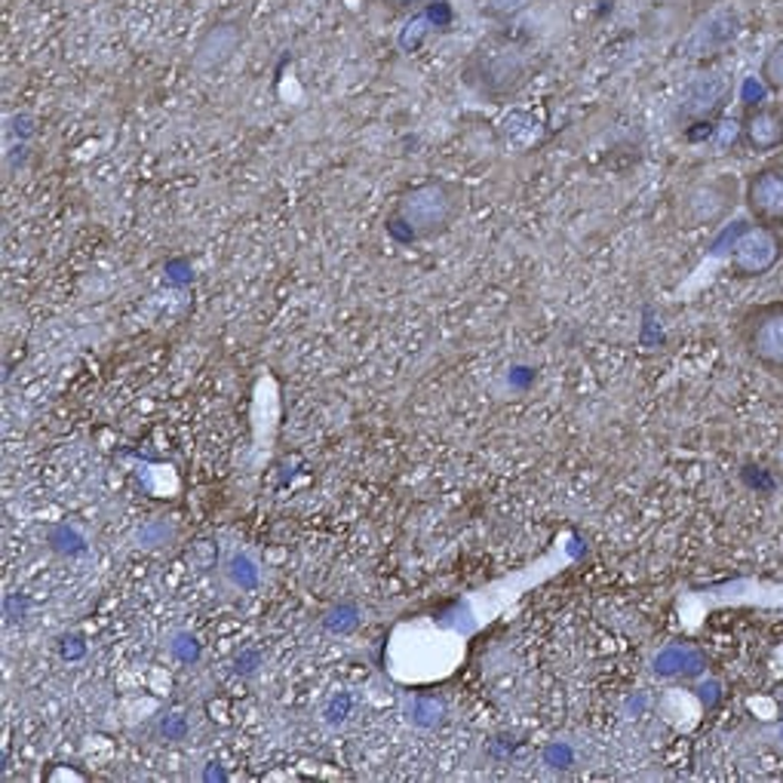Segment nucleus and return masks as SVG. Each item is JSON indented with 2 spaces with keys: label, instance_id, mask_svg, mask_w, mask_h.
Returning <instances> with one entry per match:
<instances>
[{
  "label": "nucleus",
  "instance_id": "nucleus-15",
  "mask_svg": "<svg viewBox=\"0 0 783 783\" xmlns=\"http://www.w3.org/2000/svg\"><path fill=\"white\" fill-rule=\"evenodd\" d=\"M777 738H781V743H783V725H781V731H777Z\"/></svg>",
  "mask_w": 783,
  "mask_h": 783
},
{
  "label": "nucleus",
  "instance_id": "nucleus-11",
  "mask_svg": "<svg viewBox=\"0 0 783 783\" xmlns=\"http://www.w3.org/2000/svg\"><path fill=\"white\" fill-rule=\"evenodd\" d=\"M430 31H434V28H430L427 13H421V10L413 13L409 19H406V25L399 28V38H397L399 50H403V53H415V50H421L427 38H430Z\"/></svg>",
  "mask_w": 783,
  "mask_h": 783
},
{
  "label": "nucleus",
  "instance_id": "nucleus-9",
  "mask_svg": "<svg viewBox=\"0 0 783 783\" xmlns=\"http://www.w3.org/2000/svg\"><path fill=\"white\" fill-rule=\"evenodd\" d=\"M729 96V74H719V71L698 74V77L686 86L682 98H679V117H682V121H703V117H710V114L722 108Z\"/></svg>",
  "mask_w": 783,
  "mask_h": 783
},
{
  "label": "nucleus",
  "instance_id": "nucleus-10",
  "mask_svg": "<svg viewBox=\"0 0 783 783\" xmlns=\"http://www.w3.org/2000/svg\"><path fill=\"white\" fill-rule=\"evenodd\" d=\"M655 670L664 676H691L703 670V655L698 648H667L660 651V658L655 660Z\"/></svg>",
  "mask_w": 783,
  "mask_h": 783
},
{
  "label": "nucleus",
  "instance_id": "nucleus-5",
  "mask_svg": "<svg viewBox=\"0 0 783 783\" xmlns=\"http://www.w3.org/2000/svg\"><path fill=\"white\" fill-rule=\"evenodd\" d=\"M738 203V181L731 176H716V179L691 185L682 200H679V221L682 228H703L716 225L729 216Z\"/></svg>",
  "mask_w": 783,
  "mask_h": 783
},
{
  "label": "nucleus",
  "instance_id": "nucleus-14",
  "mask_svg": "<svg viewBox=\"0 0 783 783\" xmlns=\"http://www.w3.org/2000/svg\"><path fill=\"white\" fill-rule=\"evenodd\" d=\"M382 3H385L390 13L403 15V13H418V10H425L430 0H382Z\"/></svg>",
  "mask_w": 783,
  "mask_h": 783
},
{
  "label": "nucleus",
  "instance_id": "nucleus-1",
  "mask_svg": "<svg viewBox=\"0 0 783 783\" xmlns=\"http://www.w3.org/2000/svg\"><path fill=\"white\" fill-rule=\"evenodd\" d=\"M529 69H532L529 46L510 31H492L473 46L461 77L482 98L501 102V98L513 96L522 83L529 81Z\"/></svg>",
  "mask_w": 783,
  "mask_h": 783
},
{
  "label": "nucleus",
  "instance_id": "nucleus-13",
  "mask_svg": "<svg viewBox=\"0 0 783 783\" xmlns=\"http://www.w3.org/2000/svg\"><path fill=\"white\" fill-rule=\"evenodd\" d=\"M525 7H529V0H486L482 13H489L492 19H513Z\"/></svg>",
  "mask_w": 783,
  "mask_h": 783
},
{
  "label": "nucleus",
  "instance_id": "nucleus-6",
  "mask_svg": "<svg viewBox=\"0 0 783 783\" xmlns=\"http://www.w3.org/2000/svg\"><path fill=\"white\" fill-rule=\"evenodd\" d=\"M743 203L756 225L783 231V169L762 166L743 181Z\"/></svg>",
  "mask_w": 783,
  "mask_h": 783
},
{
  "label": "nucleus",
  "instance_id": "nucleus-8",
  "mask_svg": "<svg viewBox=\"0 0 783 783\" xmlns=\"http://www.w3.org/2000/svg\"><path fill=\"white\" fill-rule=\"evenodd\" d=\"M738 129H741L743 148L756 154L777 152L783 148V105H771V102L747 105Z\"/></svg>",
  "mask_w": 783,
  "mask_h": 783
},
{
  "label": "nucleus",
  "instance_id": "nucleus-4",
  "mask_svg": "<svg viewBox=\"0 0 783 783\" xmlns=\"http://www.w3.org/2000/svg\"><path fill=\"white\" fill-rule=\"evenodd\" d=\"M731 274L738 280H759L783 261V234L777 228L750 225L731 240Z\"/></svg>",
  "mask_w": 783,
  "mask_h": 783
},
{
  "label": "nucleus",
  "instance_id": "nucleus-16",
  "mask_svg": "<svg viewBox=\"0 0 783 783\" xmlns=\"http://www.w3.org/2000/svg\"><path fill=\"white\" fill-rule=\"evenodd\" d=\"M781 105H783V102H781Z\"/></svg>",
  "mask_w": 783,
  "mask_h": 783
},
{
  "label": "nucleus",
  "instance_id": "nucleus-7",
  "mask_svg": "<svg viewBox=\"0 0 783 783\" xmlns=\"http://www.w3.org/2000/svg\"><path fill=\"white\" fill-rule=\"evenodd\" d=\"M741 31V15L734 7H716L713 13L703 15L698 25L691 28L686 41L679 43V55L686 59H710L729 46Z\"/></svg>",
  "mask_w": 783,
  "mask_h": 783
},
{
  "label": "nucleus",
  "instance_id": "nucleus-12",
  "mask_svg": "<svg viewBox=\"0 0 783 783\" xmlns=\"http://www.w3.org/2000/svg\"><path fill=\"white\" fill-rule=\"evenodd\" d=\"M759 77H762V83L769 86L771 93L783 96V38L765 53L762 65H759Z\"/></svg>",
  "mask_w": 783,
  "mask_h": 783
},
{
  "label": "nucleus",
  "instance_id": "nucleus-2",
  "mask_svg": "<svg viewBox=\"0 0 783 783\" xmlns=\"http://www.w3.org/2000/svg\"><path fill=\"white\" fill-rule=\"evenodd\" d=\"M461 212V191L449 181H425L415 185L397 200L390 231L397 234L403 228V240H421V237L442 234L455 216Z\"/></svg>",
  "mask_w": 783,
  "mask_h": 783
},
{
  "label": "nucleus",
  "instance_id": "nucleus-3",
  "mask_svg": "<svg viewBox=\"0 0 783 783\" xmlns=\"http://www.w3.org/2000/svg\"><path fill=\"white\" fill-rule=\"evenodd\" d=\"M741 347L759 369L783 375V299L753 304L738 323Z\"/></svg>",
  "mask_w": 783,
  "mask_h": 783
}]
</instances>
